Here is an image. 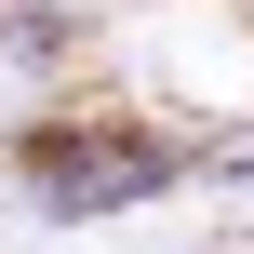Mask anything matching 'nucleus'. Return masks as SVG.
<instances>
[{
	"mask_svg": "<svg viewBox=\"0 0 254 254\" xmlns=\"http://www.w3.org/2000/svg\"><path fill=\"white\" fill-rule=\"evenodd\" d=\"M80 40V13H0V54H27V67H54Z\"/></svg>",
	"mask_w": 254,
	"mask_h": 254,
	"instance_id": "f03ea898",
	"label": "nucleus"
},
{
	"mask_svg": "<svg viewBox=\"0 0 254 254\" xmlns=\"http://www.w3.org/2000/svg\"><path fill=\"white\" fill-rule=\"evenodd\" d=\"M241 188H254V147H241Z\"/></svg>",
	"mask_w": 254,
	"mask_h": 254,
	"instance_id": "7ed1b4c3",
	"label": "nucleus"
},
{
	"mask_svg": "<svg viewBox=\"0 0 254 254\" xmlns=\"http://www.w3.org/2000/svg\"><path fill=\"white\" fill-rule=\"evenodd\" d=\"M13 188H27V214L94 228V214H147L161 188H188V147L147 121H107V107H54L13 134Z\"/></svg>",
	"mask_w": 254,
	"mask_h": 254,
	"instance_id": "f257e3e1",
	"label": "nucleus"
}]
</instances>
